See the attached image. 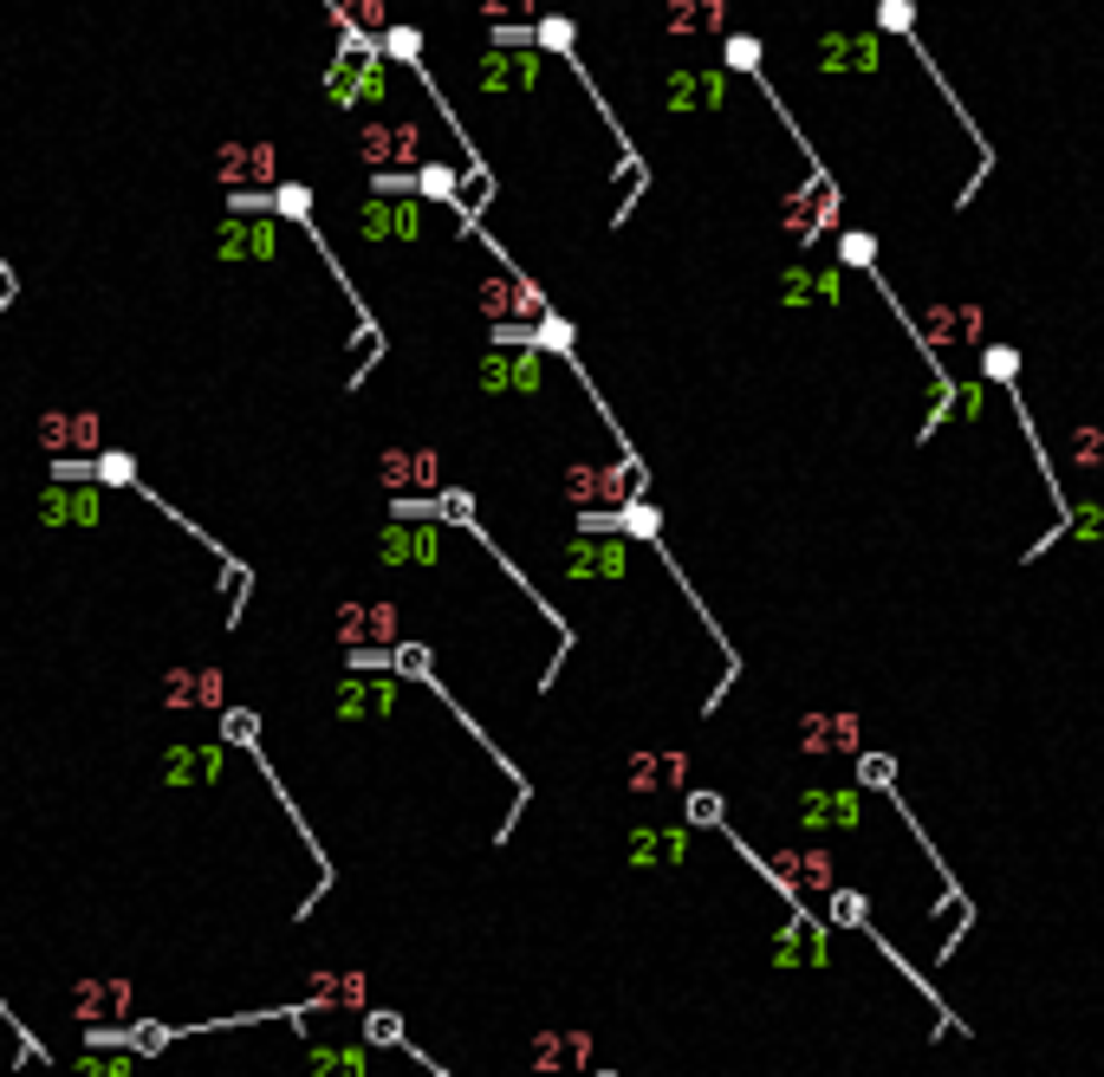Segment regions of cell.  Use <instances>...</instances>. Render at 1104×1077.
Listing matches in <instances>:
<instances>
[{"label": "cell", "instance_id": "obj_1", "mask_svg": "<svg viewBox=\"0 0 1104 1077\" xmlns=\"http://www.w3.org/2000/svg\"><path fill=\"white\" fill-rule=\"evenodd\" d=\"M585 1058H592V1039H585L578 1026H566V1032H539V1039L527 1045V1065H534L539 1077H578L585 1071Z\"/></svg>", "mask_w": 1104, "mask_h": 1077}, {"label": "cell", "instance_id": "obj_2", "mask_svg": "<svg viewBox=\"0 0 1104 1077\" xmlns=\"http://www.w3.org/2000/svg\"><path fill=\"white\" fill-rule=\"evenodd\" d=\"M631 487H637V468H571L566 474V493L578 507H624L631 500Z\"/></svg>", "mask_w": 1104, "mask_h": 1077}, {"label": "cell", "instance_id": "obj_3", "mask_svg": "<svg viewBox=\"0 0 1104 1077\" xmlns=\"http://www.w3.org/2000/svg\"><path fill=\"white\" fill-rule=\"evenodd\" d=\"M339 636L351 643V649H364V643H390V636H397V610H390V604H344Z\"/></svg>", "mask_w": 1104, "mask_h": 1077}, {"label": "cell", "instance_id": "obj_4", "mask_svg": "<svg viewBox=\"0 0 1104 1077\" xmlns=\"http://www.w3.org/2000/svg\"><path fill=\"white\" fill-rule=\"evenodd\" d=\"M222 183H273V144H228L215 156Z\"/></svg>", "mask_w": 1104, "mask_h": 1077}, {"label": "cell", "instance_id": "obj_5", "mask_svg": "<svg viewBox=\"0 0 1104 1077\" xmlns=\"http://www.w3.org/2000/svg\"><path fill=\"white\" fill-rule=\"evenodd\" d=\"M800 746L805 753H851V746H858V721H851V714H805Z\"/></svg>", "mask_w": 1104, "mask_h": 1077}, {"label": "cell", "instance_id": "obj_6", "mask_svg": "<svg viewBox=\"0 0 1104 1077\" xmlns=\"http://www.w3.org/2000/svg\"><path fill=\"white\" fill-rule=\"evenodd\" d=\"M922 332H929V344H968V337H981V312L975 305H929L922 312Z\"/></svg>", "mask_w": 1104, "mask_h": 1077}, {"label": "cell", "instance_id": "obj_7", "mask_svg": "<svg viewBox=\"0 0 1104 1077\" xmlns=\"http://www.w3.org/2000/svg\"><path fill=\"white\" fill-rule=\"evenodd\" d=\"M773 870H780V883H793V890H838L832 856L825 851H780Z\"/></svg>", "mask_w": 1104, "mask_h": 1077}, {"label": "cell", "instance_id": "obj_8", "mask_svg": "<svg viewBox=\"0 0 1104 1077\" xmlns=\"http://www.w3.org/2000/svg\"><path fill=\"white\" fill-rule=\"evenodd\" d=\"M688 780V760L683 753H637L631 760V792H670V785Z\"/></svg>", "mask_w": 1104, "mask_h": 1077}, {"label": "cell", "instance_id": "obj_9", "mask_svg": "<svg viewBox=\"0 0 1104 1077\" xmlns=\"http://www.w3.org/2000/svg\"><path fill=\"white\" fill-rule=\"evenodd\" d=\"M727 20V0H670V13H663V27L670 33H715Z\"/></svg>", "mask_w": 1104, "mask_h": 1077}, {"label": "cell", "instance_id": "obj_10", "mask_svg": "<svg viewBox=\"0 0 1104 1077\" xmlns=\"http://www.w3.org/2000/svg\"><path fill=\"white\" fill-rule=\"evenodd\" d=\"M417 149H422L417 124H383V130H364V156H371V163H410Z\"/></svg>", "mask_w": 1104, "mask_h": 1077}, {"label": "cell", "instance_id": "obj_11", "mask_svg": "<svg viewBox=\"0 0 1104 1077\" xmlns=\"http://www.w3.org/2000/svg\"><path fill=\"white\" fill-rule=\"evenodd\" d=\"M832 208H838V195H825V188L812 183L805 195H793V202H787V227H793L800 241H812V234H819V222H832Z\"/></svg>", "mask_w": 1104, "mask_h": 1077}, {"label": "cell", "instance_id": "obj_12", "mask_svg": "<svg viewBox=\"0 0 1104 1077\" xmlns=\"http://www.w3.org/2000/svg\"><path fill=\"white\" fill-rule=\"evenodd\" d=\"M378 474H383V487H429L436 481V461H429V454H410V448H390L378 461Z\"/></svg>", "mask_w": 1104, "mask_h": 1077}, {"label": "cell", "instance_id": "obj_13", "mask_svg": "<svg viewBox=\"0 0 1104 1077\" xmlns=\"http://www.w3.org/2000/svg\"><path fill=\"white\" fill-rule=\"evenodd\" d=\"M39 442L52 448V454H59L66 442L91 448V442H98V422H91V415H46V422H39Z\"/></svg>", "mask_w": 1104, "mask_h": 1077}, {"label": "cell", "instance_id": "obj_14", "mask_svg": "<svg viewBox=\"0 0 1104 1077\" xmlns=\"http://www.w3.org/2000/svg\"><path fill=\"white\" fill-rule=\"evenodd\" d=\"M670 105L676 111H695V105H722V72H683V78H670Z\"/></svg>", "mask_w": 1104, "mask_h": 1077}, {"label": "cell", "instance_id": "obj_15", "mask_svg": "<svg viewBox=\"0 0 1104 1077\" xmlns=\"http://www.w3.org/2000/svg\"><path fill=\"white\" fill-rule=\"evenodd\" d=\"M819 66H877V46L871 39H858V33H825V46H819Z\"/></svg>", "mask_w": 1104, "mask_h": 1077}, {"label": "cell", "instance_id": "obj_16", "mask_svg": "<svg viewBox=\"0 0 1104 1077\" xmlns=\"http://www.w3.org/2000/svg\"><path fill=\"white\" fill-rule=\"evenodd\" d=\"M332 85H339V105H358V98H383L378 59H371V66H364V59H358V66H339V78H332Z\"/></svg>", "mask_w": 1104, "mask_h": 1077}, {"label": "cell", "instance_id": "obj_17", "mask_svg": "<svg viewBox=\"0 0 1104 1077\" xmlns=\"http://www.w3.org/2000/svg\"><path fill=\"white\" fill-rule=\"evenodd\" d=\"M163 695H169V702H222V675H215V669L169 675V682H163Z\"/></svg>", "mask_w": 1104, "mask_h": 1077}, {"label": "cell", "instance_id": "obj_18", "mask_svg": "<svg viewBox=\"0 0 1104 1077\" xmlns=\"http://www.w3.org/2000/svg\"><path fill=\"white\" fill-rule=\"evenodd\" d=\"M481 312H534V286H507V280H488V286H481Z\"/></svg>", "mask_w": 1104, "mask_h": 1077}, {"label": "cell", "instance_id": "obj_19", "mask_svg": "<svg viewBox=\"0 0 1104 1077\" xmlns=\"http://www.w3.org/2000/svg\"><path fill=\"white\" fill-rule=\"evenodd\" d=\"M631 856H637V863H663V856H683V831H637V838H631Z\"/></svg>", "mask_w": 1104, "mask_h": 1077}, {"label": "cell", "instance_id": "obj_20", "mask_svg": "<svg viewBox=\"0 0 1104 1077\" xmlns=\"http://www.w3.org/2000/svg\"><path fill=\"white\" fill-rule=\"evenodd\" d=\"M417 227V215L410 208H383V202H371L364 208V234H410Z\"/></svg>", "mask_w": 1104, "mask_h": 1077}, {"label": "cell", "instance_id": "obj_21", "mask_svg": "<svg viewBox=\"0 0 1104 1077\" xmlns=\"http://www.w3.org/2000/svg\"><path fill=\"white\" fill-rule=\"evenodd\" d=\"M319 993H325L332 1006H358V1000H364V980H358V973H344V980H325Z\"/></svg>", "mask_w": 1104, "mask_h": 1077}, {"label": "cell", "instance_id": "obj_22", "mask_svg": "<svg viewBox=\"0 0 1104 1077\" xmlns=\"http://www.w3.org/2000/svg\"><path fill=\"white\" fill-rule=\"evenodd\" d=\"M858 780H864V785H890V780H897V766H890V760H864V773H858Z\"/></svg>", "mask_w": 1104, "mask_h": 1077}, {"label": "cell", "instance_id": "obj_23", "mask_svg": "<svg viewBox=\"0 0 1104 1077\" xmlns=\"http://www.w3.org/2000/svg\"><path fill=\"white\" fill-rule=\"evenodd\" d=\"M832 916H844V922H858V916H864V902H858V895H838V890H832Z\"/></svg>", "mask_w": 1104, "mask_h": 1077}, {"label": "cell", "instance_id": "obj_24", "mask_svg": "<svg viewBox=\"0 0 1104 1077\" xmlns=\"http://www.w3.org/2000/svg\"><path fill=\"white\" fill-rule=\"evenodd\" d=\"M371 1039L397 1045V1039H403V1032H397V1019H390V1012H378V1019H371Z\"/></svg>", "mask_w": 1104, "mask_h": 1077}, {"label": "cell", "instance_id": "obj_25", "mask_svg": "<svg viewBox=\"0 0 1104 1077\" xmlns=\"http://www.w3.org/2000/svg\"><path fill=\"white\" fill-rule=\"evenodd\" d=\"M844 261L864 266V261H871V241H864V234H851V241H844Z\"/></svg>", "mask_w": 1104, "mask_h": 1077}, {"label": "cell", "instance_id": "obj_26", "mask_svg": "<svg viewBox=\"0 0 1104 1077\" xmlns=\"http://www.w3.org/2000/svg\"><path fill=\"white\" fill-rule=\"evenodd\" d=\"M280 208H286V215H305V188H280Z\"/></svg>", "mask_w": 1104, "mask_h": 1077}, {"label": "cell", "instance_id": "obj_27", "mask_svg": "<svg viewBox=\"0 0 1104 1077\" xmlns=\"http://www.w3.org/2000/svg\"><path fill=\"white\" fill-rule=\"evenodd\" d=\"M514 7H534V0H481V13H495V20L500 13H514Z\"/></svg>", "mask_w": 1104, "mask_h": 1077}]
</instances>
